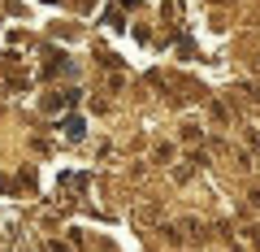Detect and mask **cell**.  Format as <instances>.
Here are the masks:
<instances>
[{
    "instance_id": "obj_10",
    "label": "cell",
    "mask_w": 260,
    "mask_h": 252,
    "mask_svg": "<svg viewBox=\"0 0 260 252\" xmlns=\"http://www.w3.org/2000/svg\"><path fill=\"white\" fill-rule=\"evenodd\" d=\"M247 200H251V209H260V191H247Z\"/></svg>"
},
{
    "instance_id": "obj_6",
    "label": "cell",
    "mask_w": 260,
    "mask_h": 252,
    "mask_svg": "<svg viewBox=\"0 0 260 252\" xmlns=\"http://www.w3.org/2000/svg\"><path fill=\"white\" fill-rule=\"evenodd\" d=\"M104 22H109V26H117V31L126 26V22H121V13H117V9H109V13H104Z\"/></svg>"
},
{
    "instance_id": "obj_1",
    "label": "cell",
    "mask_w": 260,
    "mask_h": 252,
    "mask_svg": "<svg viewBox=\"0 0 260 252\" xmlns=\"http://www.w3.org/2000/svg\"><path fill=\"white\" fill-rule=\"evenodd\" d=\"M70 104H78V92H74V87H70V92L44 96V109H48V113H61V109H70Z\"/></svg>"
},
{
    "instance_id": "obj_11",
    "label": "cell",
    "mask_w": 260,
    "mask_h": 252,
    "mask_svg": "<svg viewBox=\"0 0 260 252\" xmlns=\"http://www.w3.org/2000/svg\"><path fill=\"white\" fill-rule=\"evenodd\" d=\"M247 239H251V243H256V248H260V231H247Z\"/></svg>"
},
{
    "instance_id": "obj_5",
    "label": "cell",
    "mask_w": 260,
    "mask_h": 252,
    "mask_svg": "<svg viewBox=\"0 0 260 252\" xmlns=\"http://www.w3.org/2000/svg\"><path fill=\"white\" fill-rule=\"evenodd\" d=\"M213 118H217V122H230V109H225L221 100H213Z\"/></svg>"
},
{
    "instance_id": "obj_7",
    "label": "cell",
    "mask_w": 260,
    "mask_h": 252,
    "mask_svg": "<svg viewBox=\"0 0 260 252\" xmlns=\"http://www.w3.org/2000/svg\"><path fill=\"white\" fill-rule=\"evenodd\" d=\"M169 157H174V148H169V144H156V161H160V165H165Z\"/></svg>"
},
{
    "instance_id": "obj_3",
    "label": "cell",
    "mask_w": 260,
    "mask_h": 252,
    "mask_svg": "<svg viewBox=\"0 0 260 252\" xmlns=\"http://www.w3.org/2000/svg\"><path fill=\"white\" fill-rule=\"evenodd\" d=\"M61 70H65V57L56 52V48H48V61H44V74L52 78V74H61Z\"/></svg>"
},
{
    "instance_id": "obj_2",
    "label": "cell",
    "mask_w": 260,
    "mask_h": 252,
    "mask_svg": "<svg viewBox=\"0 0 260 252\" xmlns=\"http://www.w3.org/2000/svg\"><path fill=\"white\" fill-rule=\"evenodd\" d=\"M61 135H65V139H83V135H87V122L78 118V113H70V118H61Z\"/></svg>"
},
{
    "instance_id": "obj_9",
    "label": "cell",
    "mask_w": 260,
    "mask_h": 252,
    "mask_svg": "<svg viewBox=\"0 0 260 252\" xmlns=\"http://www.w3.org/2000/svg\"><path fill=\"white\" fill-rule=\"evenodd\" d=\"M247 144H251V148L260 152V131H247Z\"/></svg>"
},
{
    "instance_id": "obj_4",
    "label": "cell",
    "mask_w": 260,
    "mask_h": 252,
    "mask_svg": "<svg viewBox=\"0 0 260 252\" xmlns=\"http://www.w3.org/2000/svg\"><path fill=\"white\" fill-rule=\"evenodd\" d=\"M200 139H204L200 126H182V144H200Z\"/></svg>"
},
{
    "instance_id": "obj_8",
    "label": "cell",
    "mask_w": 260,
    "mask_h": 252,
    "mask_svg": "<svg viewBox=\"0 0 260 252\" xmlns=\"http://www.w3.org/2000/svg\"><path fill=\"white\" fill-rule=\"evenodd\" d=\"M48 252H70V243H61V239H48Z\"/></svg>"
}]
</instances>
